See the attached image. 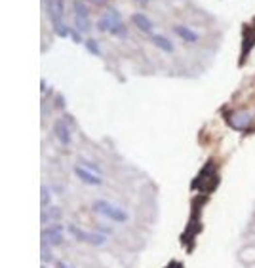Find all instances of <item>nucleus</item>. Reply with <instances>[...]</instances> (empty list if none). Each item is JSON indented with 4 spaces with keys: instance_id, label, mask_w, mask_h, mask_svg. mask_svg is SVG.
Returning <instances> with one entry per match:
<instances>
[{
    "instance_id": "obj_1",
    "label": "nucleus",
    "mask_w": 255,
    "mask_h": 268,
    "mask_svg": "<svg viewBox=\"0 0 255 268\" xmlns=\"http://www.w3.org/2000/svg\"><path fill=\"white\" fill-rule=\"evenodd\" d=\"M97 29L101 33H111V34H116V36H122L126 38L128 36V31L124 27V23L120 19V14L116 10H107L99 19H97Z\"/></svg>"
},
{
    "instance_id": "obj_2",
    "label": "nucleus",
    "mask_w": 255,
    "mask_h": 268,
    "mask_svg": "<svg viewBox=\"0 0 255 268\" xmlns=\"http://www.w3.org/2000/svg\"><path fill=\"white\" fill-rule=\"evenodd\" d=\"M65 226L61 223H53L46 226L42 230V246H50V247H59L65 244V234H63Z\"/></svg>"
},
{
    "instance_id": "obj_3",
    "label": "nucleus",
    "mask_w": 255,
    "mask_h": 268,
    "mask_svg": "<svg viewBox=\"0 0 255 268\" xmlns=\"http://www.w3.org/2000/svg\"><path fill=\"white\" fill-rule=\"evenodd\" d=\"M72 173L80 179L84 184H90V186H101V184H103V177L97 175V173H93L92 169H88V168L82 166V164H76V166L72 168Z\"/></svg>"
},
{
    "instance_id": "obj_4",
    "label": "nucleus",
    "mask_w": 255,
    "mask_h": 268,
    "mask_svg": "<svg viewBox=\"0 0 255 268\" xmlns=\"http://www.w3.org/2000/svg\"><path fill=\"white\" fill-rule=\"evenodd\" d=\"M44 4H46V12L53 27L63 23V0H44Z\"/></svg>"
},
{
    "instance_id": "obj_5",
    "label": "nucleus",
    "mask_w": 255,
    "mask_h": 268,
    "mask_svg": "<svg viewBox=\"0 0 255 268\" xmlns=\"http://www.w3.org/2000/svg\"><path fill=\"white\" fill-rule=\"evenodd\" d=\"M53 134H55V137H57V141H59L61 147H69L70 145V130L63 120L55 122V126H53Z\"/></svg>"
},
{
    "instance_id": "obj_6",
    "label": "nucleus",
    "mask_w": 255,
    "mask_h": 268,
    "mask_svg": "<svg viewBox=\"0 0 255 268\" xmlns=\"http://www.w3.org/2000/svg\"><path fill=\"white\" fill-rule=\"evenodd\" d=\"M61 215H63V209H61L59 205H51L50 209H44V211H42V215H40V223L42 224L59 223Z\"/></svg>"
},
{
    "instance_id": "obj_7",
    "label": "nucleus",
    "mask_w": 255,
    "mask_h": 268,
    "mask_svg": "<svg viewBox=\"0 0 255 268\" xmlns=\"http://www.w3.org/2000/svg\"><path fill=\"white\" fill-rule=\"evenodd\" d=\"M109 221H113L116 224H126L130 221V211L124 209L122 205H113L111 215H109Z\"/></svg>"
},
{
    "instance_id": "obj_8",
    "label": "nucleus",
    "mask_w": 255,
    "mask_h": 268,
    "mask_svg": "<svg viewBox=\"0 0 255 268\" xmlns=\"http://www.w3.org/2000/svg\"><path fill=\"white\" fill-rule=\"evenodd\" d=\"M113 205H115V203H111L109 200H95L92 203V211L95 213V215H101V217L109 219V215H111V209H113Z\"/></svg>"
},
{
    "instance_id": "obj_9",
    "label": "nucleus",
    "mask_w": 255,
    "mask_h": 268,
    "mask_svg": "<svg viewBox=\"0 0 255 268\" xmlns=\"http://www.w3.org/2000/svg\"><path fill=\"white\" fill-rule=\"evenodd\" d=\"M132 21L136 23V27L143 31V33H147V34H153V21L145 16V14H134L132 16Z\"/></svg>"
},
{
    "instance_id": "obj_10",
    "label": "nucleus",
    "mask_w": 255,
    "mask_h": 268,
    "mask_svg": "<svg viewBox=\"0 0 255 268\" xmlns=\"http://www.w3.org/2000/svg\"><path fill=\"white\" fill-rule=\"evenodd\" d=\"M231 124L232 128H236V130H246L252 124V116L248 112H236V114H232Z\"/></svg>"
},
{
    "instance_id": "obj_11",
    "label": "nucleus",
    "mask_w": 255,
    "mask_h": 268,
    "mask_svg": "<svg viewBox=\"0 0 255 268\" xmlns=\"http://www.w3.org/2000/svg\"><path fill=\"white\" fill-rule=\"evenodd\" d=\"M173 31H175V34L177 36H181L185 42H198V33H194L192 29H188V27H185V25H177V27H173Z\"/></svg>"
},
{
    "instance_id": "obj_12",
    "label": "nucleus",
    "mask_w": 255,
    "mask_h": 268,
    "mask_svg": "<svg viewBox=\"0 0 255 268\" xmlns=\"http://www.w3.org/2000/svg\"><path fill=\"white\" fill-rule=\"evenodd\" d=\"M151 40H153V44L156 46L158 50H162L166 53H173V44H171V40L166 38L164 34H151Z\"/></svg>"
},
{
    "instance_id": "obj_13",
    "label": "nucleus",
    "mask_w": 255,
    "mask_h": 268,
    "mask_svg": "<svg viewBox=\"0 0 255 268\" xmlns=\"http://www.w3.org/2000/svg\"><path fill=\"white\" fill-rule=\"evenodd\" d=\"M107 240H109V236H105V234H99V232H88V240H86V244L92 247H101L107 244Z\"/></svg>"
},
{
    "instance_id": "obj_14",
    "label": "nucleus",
    "mask_w": 255,
    "mask_h": 268,
    "mask_svg": "<svg viewBox=\"0 0 255 268\" xmlns=\"http://www.w3.org/2000/svg\"><path fill=\"white\" fill-rule=\"evenodd\" d=\"M69 234L72 236V240L78 242V244H86V240H88V232L82 230V228L76 226V224H69Z\"/></svg>"
},
{
    "instance_id": "obj_15",
    "label": "nucleus",
    "mask_w": 255,
    "mask_h": 268,
    "mask_svg": "<svg viewBox=\"0 0 255 268\" xmlns=\"http://www.w3.org/2000/svg\"><path fill=\"white\" fill-rule=\"evenodd\" d=\"M51 198H53L51 188L48 184H42V188H40V205H42V211L51 207Z\"/></svg>"
},
{
    "instance_id": "obj_16",
    "label": "nucleus",
    "mask_w": 255,
    "mask_h": 268,
    "mask_svg": "<svg viewBox=\"0 0 255 268\" xmlns=\"http://www.w3.org/2000/svg\"><path fill=\"white\" fill-rule=\"evenodd\" d=\"M74 27L78 33L90 31V16H74Z\"/></svg>"
},
{
    "instance_id": "obj_17",
    "label": "nucleus",
    "mask_w": 255,
    "mask_h": 268,
    "mask_svg": "<svg viewBox=\"0 0 255 268\" xmlns=\"http://www.w3.org/2000/svg\"><path fill=\"white\" fill-rule=\"evenodd\" d=\"M51 249H53V247L42 246V253H40V257H42V265H48V263L53 261V251H51Z\"/></svg>"
},
{
    "instance_id": "obj_18",
    "label": "nucleus",
    "mask_w": 255,
    "mask_h": 268,
    "mask_svg": "<svg viewBox=\"0 0 255 268\" xmlns=\"http://www.w3.org/2000/svg\"><path fill=\"white\" fill-rule=\"evenodd\" d=\"M240 259L246 263H255V247H248L240 253Z\"/></svg>"
},
{
    "instance_id": "obj_19",
    "label": "nucleus",
    "mask_w": 255,
    "mask_h": 268,
    "mask_svg": "<svg viewBox=\"0 0 255 268\" xmlns=\"http://www.w3.org/2000/svg\"><path fill=\"white\" fill-rule=\"evenodd\" d=\"M86 48H88V51L93 53V55H97V57L101 55V50H99V46H97V42H95L93 38H90V40L86 42Z\"/></svg>"
},
{
    "instance_id": "obj_20",
    "label": "nucleus",
    "mask_w": 255,
    "mask_h": 268,
    "mask_svg": "<svg viewBox=\"0 0 255 268\" xmlns=\"http://www.w3.org/2000/svg\"><path fill=\"white\" fill-rule=\"evenodd\" d=\"M95 232H99V234H105V236H111V234H113V228H111V226H107V224L97 223V224H95Z\"/></svg>"
},
{
    "instance_id": "obj_21",
    "label": "nucleus",
    "mask_w": 255,
    "mask_h": 268,
    "mask_svg": "<svg viewBox=\"0 0 255 268\" xmlns=\"http://www.w3.org/2000/svg\"><path fill=\"white\" fill-rule=\"evenodd\" d=\"M53 31H55V33H57L59 36H69V29H67V27H65L63 23L55 25V27H53Z\"/></svg>"
},
{
    "instance_id": "obj_22",
    "label": "nucleus",
    "mask_w": 255,
    "mask_h": 268,
    "mask_svg": "<svg viewBox=\"0 0 255 268\" xmlns=\"http://www.w3.org/2000/svg\"><path fill=\"white\" fill-rule=\"evenodd\" d=\"M82 166H86L88 169H92L93 173H97V175H101V168H99V166H95L93 162H88V160H82Z\"/></svg>"
},
{
    "instance_id": "obj_23",
    "label": "nucleus",
    "mask_w": 255,
    "mask_h": 268,
    "mask_svg": "<svg viewBox=\"0 0 255 268\" xmlns=\"http://www.w3.org/2000/svg\"><path fill=\"white\" fill-rule=\"evenodd\" d=\"M70 36H72V42H76V44H80V42H82V38H80V33H78V31H72V33H70Z\"/></svg>"
},
{
    "instance_id": "obj_24",
    "label": "nucleus",
    "mask_w": 255,
    "mask_h": 268,
    "mask_svg": "<svg viewBox=\"0 0 255 268\" xmlns=\"http://www.w3.org/2000/svg\"><path fill=\"white\" fill-rule=\"evenodd\" d=\"M50 188H51V192H55V194H59V196L63 194V186H61V184H53V186H50Z\"/></svg>"
},
{
    "instance_id": "obj_25",
    "label": "nucleus",
    "mask_w": 255,
    "mask_h": 268,
    "mask_svg": "<svg viewBox=\"0 0 255 268\" xmlns=\"http://www.w3.org/2000/svg\"><path fill=\"white\" fill-rule=\"evenodd\" d=\"M55 268H69L63 261H55Z\"/></svg>"
},
{
    "instance_id": "obj_26",
    "label": "nucleus",
    "mask_w": 255,
    "mask_h": 268,
    "mask_svg": "<svg viewBox=\"0 0 255 268\" xmlns=\"http://www.w3.org/2000/svg\"><path fill=\"white\" fill-rule=\"evenodd\" d=\"M93 4H105V0H92Z\"/></svg>"
},
{
    "instance_id": "obj_27",
    "label": "nucleus",
    "mask_w": 255,
    "mask_h": 268,
    "mask_svg": "<svg viewBox=\"0 0 255 268\" xmlns=\"http://www.w3.org/2000/svg\"><path fill=\"white\" fill-rule=\"evenodd\" d=\"M136 2H139V4H147L149 0H136Z\"/></svg>"
},
{
    "instance_id": "obj_28",
    "label": "nucleus",
    "mask_w": 255,
    "mask_h": 268,
    "mask_svg": "<svg viewBox=\"0 0 255 268\" xmlns=\"http://www.w3.org/2000/svg\"><path fill=\"white\" fill-rule=\"evenodd\" d=\"M40 268H48V267H46V265H42V267H40Z\"/></svg>"
}]
</instances>
